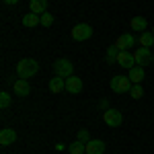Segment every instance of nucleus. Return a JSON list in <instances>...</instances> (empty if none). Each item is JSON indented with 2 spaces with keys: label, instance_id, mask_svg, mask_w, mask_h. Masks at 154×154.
Wrapping results in <instances>:
<instances>
[{
  "label": "nucleus",
  "instance_id": "1",
  "mask_svg": "<svg viewBox=\"0 0 154 154\" xmlns=\"http://www.w3.org/2000/svg\"><path fill=\"white\" fill-rule=\"evenodd\" d=\"M37 72H39V64H37L33 58H25L21 62H17V76L19 78H25V80H29V78H33Z\"/></svg>",
  "mask_w": 154,
  "mask_h": 154
},
{
  "label": "nucleus",
  "instance_id": "2",
  "mask_svg": "<svg viewBox=\"0 0 154 154\" xmlns=\"http://www.w3.org/2000/svg\"><path fill=\"white\" fill-rule=\"evenodd\" d=\"M54 74L56 76H62V78H70L74 76V64L66 58H60L54 62Z\"/></svg>",
  "mask_w": 154,
  "mask_h": 154
},
{
  "label": "nucleus",
  "instance_id": "3",
  "mask_svg": "<svg viewBox=\"0 0 154 154\" xmlns=\"http://www.w3.org/2000/svg\"><path fill=\"white\" fill-rule=\"evenodd\" d=\"M131 86H134V84H131L130 76H113V78H111V91L117 93V95L130 93Z\"/></svg>",
  "mask_w": 154,
  "mask_h": 154
},
{
  "label": "nucleus",
  "instance_id": "4",
  "mask_svg": "<svg viewBox=\"0 0 154 154\" xmlns=\"http://www.w3.org/2000/svg\"><path fill=\"white\" fill-rule=\"evenodd\" d=\"M70 35H72V39H76V41H86V39L93 37V27L86 25V23H78V25L72 27Z\"/></svg>",
  "mask_w": 154,
  "mask_h": 154
},
{
  "label": "nucleus",
  "instance_id": "5",
  "mask_svg": "<svg viewBox=\"0 0 154 154\" xmlns=\"http://www.w3.org/2000/svg\"><path fill=\"white\" fill-rule=\"evenodd\" d=\"M103 121H105L109 128H119V125L123 123V115H121V111L109 107L105 113H103Z\"/></svg>",
  "mask_w": 154,
  "mask_h": 154
},
{
  "label": "nucleus",
  "instance_id": "6",
  "mask_svg": "<svg viewBox=\"0 0 154 154\" xmlns=\"http://www.w3.org/2000/svg\"><path fill=\"white\" fill-rule=\"evenodd\" d=\"M134 58H136V66L146 68L148 64H152V51L150 48H138L134 51Z\"/></svg>",
  "mask_w": 154,
  "mask_h": 154
},
{
  "label": "nucleus",
  "instance_id": "7",
  "mask_svg": "<svg viewBox=\"0 0 154 154\" xmlns=\"http://www.w3.org/2000/svg\"><path fill=\"white\" fill-rule=\"evenodd\" d=\"M134 43H136V37L131 35V33H125V35H119L117 39H115V48L119 49V51H125V49L134 48Z\"/></svg>",
  "mask_w": 154,
  "mask_h": 154
},
{
  "label": "nucleus",
  "instance_id": "8",
  "mask_svg": "<svg viewBox=\"0 0 154 154\" xmlns=\"http://www.w3.org/2000/svg\"><path fill=\"white\" fill-rule=\"evenodd\" d=\"M117 64L121 66V68H128V70H131V68L136 66V58H134V54H130V51L125 49V51H119Z\"/></svg>",
  "mask_w": 154,
  "mask_h": 154
},
{
  "label": "nucleus",
  "instance_id": "9",
  "mask_svg": "<svg viewBox=\"0 0 154 154\" xmlns=\"http://www.w3.org/2000/svg\"><path fill=\"white\" fill-rule=\"evenodd\" d=\"M12 91H14V95H19V97H27L31 93V84H29V80H25V78H19V80H14V84H12Z\"/></svg>",
  "mask_w": 154,
  "mask_h": 154
},
{
  "label": "nucleus",
  "instance_id": "10",
  "mask_svg": "<svg viewBox=\"0 0 154 154\" xmlns=\"http://www.w3.org/2000/svg\"><path fill=\"white\" fill-rule=\"evenodd\" d=\"M14 142H17V131L12 130V128H4V130L0 131V144L2 146H11Z\"/></svg>",
  "mask_w": 154,
  "mask_h": 154
},
{
  "label": "nucleus",
  "instance_id": "11",
  "mask_svg": "<svg viewBox=\"0 0 154 154\" xmlns=\"http://www.w3.org/2000/svg\"><path fill=\"white\" fill-rule=\"evenodd\" d=\"M66 91L72 93V95H78V93L82 91V80H80L78 76H70V78H66Z\"/></svg>",
  "mask_w": 154,
  "mask_h": 154
},
{
  "label": "nucleus",
  "instance_id": "12",
  "mask_svg": "<svg viewBox=\"0 0 154 154\" xmlns=\"http://www.w3.org/2000/svg\"><path fill=\"white\" fill-rule=\"evenodd\" d=\"M86 154H103L105 152V142L103 140H91V142L84 144Z\"/></svg>",
  "mask_w": 154,
  "mask_h": 154
},
{
  "label": "nucleus",
  "instance_id": "13",
  "mask_svg": "<svg viewBox=\"0 0 154 154\" xmlns=\"http://www.w3.org/2000/svg\"><path fill=\"white\" fill-rule=\"evenodd\" d=\"M49 91H51L54 95H60L62 91H66V78H62V76H54V78L49 80Z\"/></svg>",
  "mask_w": 154,
  "mask_h": 154
},
{
  "label": "nucleus",
  "instance_id": "14",
  "mask_svg": "<svg viewBox=\"0 0 154 154\" xmlns=\"http://www.w3.org/2000/svg\"><path fill=\"white\" fill-rule=\"evenodd\" d=\"M23 25L25 27H29V29H33L37 25H41V14H35V12H27L23 17Z\"/></svg>",
  "mask_w": 154,
  "mask_h": 154
},
{
  "label": "nucleus",
  "instance_id": "15",
  "mask_svg": "<svg viewBox=\"0 0 154 154\" xmlns=\"http://www.w3.org/2000/svg\"><path fill=\"white\" fill-rule=\"evenodd\" d=\"M148 27V21H146V17H134L130 21V29L134 31H138V33H144V29Z\"/></svg>",
  "mask_w": 154,
  "mask_h": 154
},
{
  "label": "nucleus",
  "instance_id": "16",
  "mask_svg": "<svg viewBox=\"0 0 154 154\" xmlns=\"http://www.w3.org/2000/svg\"><path fill=\"white\" fill-rule=\"evenodd\" d=\"M29 8L35 14H43V12H48V0H31Z\"/></svg>",
  "mask_w": 154,
  "mask_h": 154
},
{
  "label": "nucleus",
  "instance_id": "17",
  "mask_svg": "<svg viewBox=\"0 0 154 154\" xmlns=\"http://www.w3.org/2000/svg\"><path fill=\"white\" fill-rule=\"evenodd\" d=\"M130 80H131V84H140L144 80V68L142 66H134L130 70Z\"/></svg>",
  "mask_w": 154,
  "mask_h": 154
},
{
  "label": "nucleus",
  "instance_id": "18",
  "mask_svg": "<svg viewBox=\"0 0 154 154\" xmlns=\"http://www.w3.org/2000/svg\"><path fill=\"white\" fill-rule=\"evenodd\" d=\"M68 152H70V154H86V148H84V142H80V140H76L74 144H70V148H68Z\"/></svg>",
  "mask_w": 154,
  "mask_h": 154
},
{
  "label": "nucleus",
  "instance_id": "19",
  "mask_svg": "<svg viewBox=\"0 0 154 154\" xmlns=\"http://www.w3.org/2000/svg\"><path fill=\"white\" fill-rule=\"evenodd\" d=\"M138 41H140V45H142V48H150V45L154 43V35H152V33H148V31H144Z\"/></svg>",
  "mask_w": 154,
  "mask_h": 154
},
{
  "label": "nucleus",
  "instance_id": "20",
  "mask_svg": "<svg viewBox=\"0 0 154 154\" xmlns=\"http://www.w3.org/2000/svg\"><path fill=\"white\" fill-rule=\"evenodd\" d=\"M117 56H119V49L115 48V45H111V48L107 49V62H109V64L117 62Z\"/></svg>",
  "mask_w": 154,
  "mask_h": 154
},
{
  "label": "nucleus",
  "instance_id": "21",
  "mask_svg": "<svg viewBox=\"0 0 154 154\" xmlns=\"http://www.w3.org/2000/svg\"><path fill=\"white\" fill-rule=\"evenodd\" d=\"M142 95H144L142 84H134V86L130 88V97L131 99H142Z\"/></svg>",
  "mask_w": 154,
  "mask_h": 154
},
{
  "label": "nucleus",
  "instance_id": "22",
  "mask_svg": "<svg viewBox=\"0 0 154 154\" xmlns=\"http://www.w3.org/2000/svg\"><path fill=\"white\" fill-rule=\"evenodd\" d=\"M41 25H43V27H51V25H54V14H51V12H43V14H41Z\"/></svg>",
  "mask_w": 154,
  "mask_h": 154
},
{
  "label": "nucleus",
  "instance_id": "23",
  "mask_svg": "<svg viewBox=\"0 0 154 154\" xmlns=\"http://www.w3.org/2000/svg\"><path fill=\"white\" fill-rule=\"evenodd\" d=\"M11 107V95L8 93H0V109Z\"/></svg>",
  "mask_w": 154,
  "mask_h": 154
},
{
  "label": "nucleus",
  "instance_id": "24",
  "mask_svg": "<svg viewBox=\"0 0 154 154\" xmlns=\"http://www.w3.org/2000/svg\"><path fill=\"white\" fill-rule=\"evenodd\" d=\"M76 140H80V142H91V140H93V138H91V134H88V130H80L78 131V138H76Z\"/></svg>",
  "mask_w": 154,
  "mask_h": 154
},
{
  "label": "nucleus",
  "instance_id": "25",
  "mask_svg": "<svg viewBox=\"0 0 154 154\" xmlns=\"http://www.w3.org/2000/svg\"><path fill=\"white\" fill-rule=\"evenodd\" d=\"M2 2H4V4H17L19 0H2Z\"/></svg>",
  "mask_w": 154,
  "mask_h": 154
},
{
  "label": "nucleus",
  "instance_id": "26",
  "mask_svg": "<svg viewBox=\"0 0 154 154\" xmlns=\"http://www.w3.org/2000/svg\"><path fill=\"white\" fill-rule=\"evenodd\" d=\"M152 64H154V54H152Z\"/></svg>",
  "mask_w": 154,
  "mask_h": 154
},
{
  "label": "nucleus",
  "instance_id": "27",
  "mask_svg": "<svg viewBox=\"0 0 154 154\" xmlns=\"http://www.w3.org/2000/svg\"><path fill=\"white\" fill-rule=\"evenodd\" d=\"M152 35H154V27H152Z\"/></svg>",
  "mask_w": 154,
  "mask_h": 154
}]
</instances>
